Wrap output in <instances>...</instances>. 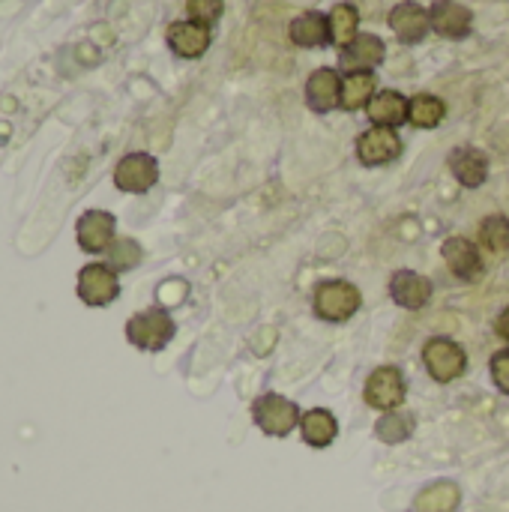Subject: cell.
Returning <instances> with one entry per match:
<instances>
[{
	"instance_id": "ba28073f",
	"label": "cell",
	"mask_w": 509,
	"mask_h": 512,
	"mask_svg": "<svg viewBox=\"0 0 509 512\" xmlns=\"http://www.w3.org/2000/svg\"><path fill=\"white\" fill-rule=\"evenodd\" d=\"M117 219L108 210H87L78 216L75 222V240L78 249L87 255H102L111 249V243L117 240Z\"/></svg>"
},
{
	"instance_id": "7402d4cb",
	"label": "cell",
	"mask_w": 509,
	"mask_h": 512,
	"mask_svg": "<svg viewBox=\"0 0 509 512\" xmlns=\"http://www.w3.org/2000/svg\"><path fill=\"white\" fill-rule=\"evenodd\" d=\"M327 24H330V42L339 45V51L360 36V12L351 3H336L327 15Z\"/></svg>"
},
{
	"instance_id": "4fadbf2b",
	"label": "cell",
	"mask_w": 509,
	"mask_h": 512,
	"mask_svg": "<svg viewBox=\"0 0 509 512\" xmlns=\"http://www.w3.org/2000/svg\"><path fill=\"white\" fill-rule=\"evenodd\" d=\"M390 297H393L396 306L411 309V312H420V309H426L432 303V282L423 273L399 270L390 279Z\"/></svg>"
},
{
	"instance_id": "e0dca14e",
	"label": "cell",
	"mask_w": 509,
	"mask_h": 512,
	"mask_svg": "<svg viewBox=\"0 0 509 512\" xmlns=\"http://www.w3.org/2000/svg\"><path fill=\"white\" fill-rule=\"evenodd\" d=\"M447 165L465 189H480L489 180V156L477 147H456Z\"/></svg>"
},
{
	"instance_id": "603a6c76",
	"label": "cell",
	"mask_w": 509,
	"mask_h": 512,
	"mask_svg": "<svg viewBox=\"0 0 509 512\" xmlns=\"http://www.w3.org/2000/svg\"><path fill=\"white\" fill-rule=\"evenodd\" d=\"M459 504H462V492L450 480H438L417 495V512H456Z\"/></svg>"
},
{
	"instance_id": "f546056e",
	"label": "cell",
	"mask_w": 509,
	"mask_h": 512,
	"mask_svg": "<svg viewBox=\"0 0 509 512\" xmlns=\"http://www.w3.org/2000/svg\"><path fill=\"white\" fill-rule=\"evenodd\" d=\"M495 333H498L504 342H509V309H504V312L498 315V321H495Z\"/></svg>"
},
{
	"instance_id": "ffe728a7",
	"label": "cell",
	"mask_w": 509,
	"mask_h": 512,
	"mask_svg": "<svg viewBox=\"0 0 509 512\" xmlns=\"http://www.w3.org/2000/svg\"><path fill=\"white\" fill-rule=\"evenodd\" d=\"M288 33H291V42L300 45V48H324V45H330V24H327V15H321V12L297 15L291 21Z\"/></svg>"
},
{
	"instance_id": "277c9868",
	"label": "cell",
	"mask_w": 509,
	"mask_h": 512,
	"mask_svg": "<svg viewBox=\"0 0 509 512\" xmlns=\"http://www.w3.org/2000/svg\"><path fill=\"white\" fill-rule=\"evenodd\" d=\"M75 294H78V300L84 306L102 309V306H111L120 297V279L105 261H93V264H84L78 270Z\"/></svg>"
},
{
	"instance_id": "3957f363",
	"label": "cell",
	"mask_w": 509,
	"mask_h": 512,
	"mask_svg": "<svg viewBox=\"0 0 509 512\" xmlns=\"http://www.w3.org/2000/svg\"><path fill=\"white\" fill-rule=\"evenodd\" d=\"M300 417V408L279 393H264L252 402V420L270 438H288L294 429H300Z\"/></svg>"
},
{
	"instance_id": "83f0119b",
	"label": "cell",
	"mask_w": 509,
	"mask_h": 512,
	"mask_svg": "<svg viewBox=\"0 0 509 512\" xmlns=\"http://www.w3.org/2000/svg\"><path fill=\"white\" fill-rule=\"evenodd\" d=\"M186 12L198 24H216L225 12V0H186Z\"/></svg>"
},
{
	"instance_id": "d4e9b609",
	"label": "cell",
	"mask_w": 509,
	"mask_h": 512,
	"mask_svg": "<svg viewBox=\"0 0 509 512\" xmlns=\"http://www.w3.org/2000/svg\"><path fill=\"white\" fill-rule=\"evenodd\" d=\"M141 258H144V252H141L138 240H132V237H117V240L111 243V249L105 252V264H108L114 273L135 270V267L141 264Z\"/></svg>"
},
{
	"instance_id": "5b68a950",
	"label": "cell",
	"mask_w": 509,
	"mask_h": 512,
	"mask_svg": "<svg viewBox=\"0 0 509 512\" xmlns=\"http://www.w3.org/2000/svg\"><path fill=\"white\" fill-rule=\"evenodd\" d=\"M423 363H426V372H429V378L435 384H453L456 378L465 375L468 354H465V348L459 342L444 339V336H435L423 348Z\"/></svg>"
},
{
	"instance_id": "7c38bea8",
	"label": "cell",
	"mask_w": 509,
	"mask_h": 512,
	"mask_svg": "<svg viewBox=\"0 0 509 512\" xmlns=\"http://www.w3.org/2000/svg\"><path fill=\"white\" fill-rule=\"evenodd\" d=\"M390 27H393V33L399 36V42L417 45V42H423V39L429 36V30H432V15H429L426 6H420V3H414V0H405V3H399V6H393V12H390Z\"/></svg>"
},
{
	"instance_id": "9c48e42d",
	"label": "cell",
	"mask_w": 509,
	"mask_h": 512,
	"mask_svg": "<svg viewBox=\"0 0 509 512\" xmlns=\"http://www.w3.org/2000/svg\"><path fill=\"white\" fill-rule=\"evenodd\" d=\"M399 153H402V138L390 126H372L357 138V159L369 168L387 165L399 159Z\"/></svg>"
},
{
	"instance_id": "8fae6325",
	"label": "cell",
	"mask_w": 509,
	"mask_h": 512,
	"mask_svg": "<svg viewBox=\"0 0 509 512\" xmlns=\"http://www.w3.org/2000/svg\"><path fill=\"white\" fill-rule=\"evenodd\" d=\"M387 57V48L381 42V36L375 33H360L351 45H345L339 51V72H372L375 66H381Z\"/></svg>"
},
{
	"instance_id": "7a4b0ae2",
	"label": "cell",
	"mask_w": 509,
	"mask_h": 512,
	"mask_svg": "<svg viewBox=\"0 0 509 512\" xmlns=\"http://www.w3.org/2000/svg\"><path fill=\"white\" fill-rule=\"evenodd\" d=\"M360 288L354 282H345V279H330V282H321L315 288V297H312V309L321 321H330V324H342V321H351L357 312H360Z\"/></svg>"
},
{
	"instance_id": "52a82bcc",
	"label": "cell",
	"mask_w": 509,
	"mask_h": 512,
	"mask_svg": "<svg viewBox=\"0 0 509 512\" xmlns=\"http://www.w3.org/2000/svg\"><path fill=\"white\" fill-rule=\"evenodd\" d=\"M159 183V162L150 153H126L114 168V186L126 195H144Z\"/></svg>"
},
{
	"instance_id": "cb8c5ba5",
	"label": "cell",
	"mask_w": 509,
	"mask_h": 512,
	"mask_svg": "<svg viewBox=\"0 0 509 512\" xmlns=\"http://www.w3.org/2000/svg\"><path fill=\"white\" fill-rule=\"evenodd\" d=\"M444 117H447L444 99H438L432 93H420V96L411 99V108H408V123L411 126H417V129H435Z\"/></svg>"
},
{
	"instance_id": "f1b7e54d",
	"label": "cell",
	"mask_w": 509,
	"mask_h": 512,
	"mask_svg": "<svg viewBox=\"0 0 509 512\" xmlns=\"http://www.w3.org/2000/svg\"><path fill=\"white\" fill-rule=\"evenodd\" d=\"M492 381H495V387H498L501 393H507L509 396V348L498 351V354L492 357Z\"/></svg>"
},
{
	"instance_id": "d6986e66",
	"label": "cell",
	"mask_w": 509,
	"mask_h": 512,
	"mask_svg": "<svg viewBox=\"0 0 509 512\" xmlns=\"http://www.w3.org/2000/svg\"><path fill=\"white\" fill-rule=\"evenodd\" d=\"M300 438L315 450H327L339 438V420L327 408H312L300 417Z\"/></svg>"
},
{
	"instance_id": "ac0fdd59",
	"label": "cell",
	"mask_w": 509,
	"mask_h": 512,
	"mask_svg": "<svg viewBox=\"0 0 509 512\" xmlns=\"http://www.w3.org/2000/svg\"><path fill=\"white\" fill-rule=\"evenodd\" d=\"M408 108H411V99H405L399 90H378L372 96V102L366 105V114L372 120V126H402L408 123Z\"/></svg>"
},
{
	"instance_id": "4316f807",
	"label": "cell",
	"mask_w": 509,
	"mask_h": 512,
	"mask_svg": "<svg viewBox=\"0 0 509 512\" xmlns=\"http://www.w3.org/2000/svg\"><path fill=\"white\" fill-rule=\"evenodd\" d=\"M480 243L489 249V252H509V219L495 213L489 219L480 222Z\"/></svg>"
},
{
	"instance_id": "5bb4252c",
	"label": "cell",
	"mask_w": 509,
	"mask_h": 512,
	"mask_svg": "<svg viewBox=\"0 0 509 512\" xmlns=\"http://www.w3.org/2000/svg\"><path fill=\"white\" fill-rule=\"evenodd\" d=\"M210 27L207 24H198V21H192V18H186V21H174L171 27H168V48L177 54V57H183V60H195V57H201L207 48H210Z\"/></svg>"
},
{
	"instance_id": "484cf974",
	"label": "cell",
	"mask_w": 509,
	"mask_h": 512,
	"mask_svg": "<svg viewBox=\"0 0 509 512\" xmlns=\"http://www.w3.org/2000/svg\"><path fill=\"white\" fill-rule=\"evenodd\" d=\"M375 435L384 444H402L414 435V417L402 414V411H387L378 423H375Z\"/></svg>"
},
{
	"instance_id": "30bf717a",
	"label": "cell",
	"mask_w": 509,
	"mask_h": 512,
	"mask_svg": "<svg viewBox=\"0 0 509 512\" xmlns=\"http://www.w3.org/2000/svg\"><path fill=\"white\" fill-rule=\"evenodd\" d=\"M441 258L450 273L462 282H477L483 276V255L480 246L468 237H447L441 246Z\"/></svg>"
},
{
	"instance_id": "8992f818",
	"label": "cell",
	"mask_w": 509,
	"mask_h": 512,
	"mask_svg": "<svg viewBox=\"0 0 509 512\" xmlns=\"http://www.w3.org/2000/svg\"><path fill=\"white\" fill-rule=\"evenodd\" d=\"M363 399L369 408L387 414V411H399L408 399V381L402 375V369L396 366H381L369 375L366 381V390H363Z\"/></svg>"
},
{
	"instance_id": "2e32d148",
	"label": "cell",
	"mask_w": 509,
	"mask_h": 512,
	"mask_svg": "<svg viewBox=\"0 0 509 512\" xmlns=\"http://www.w3.org/2000/svg\"><path fill=\"white\" fill-rule=\"evenodd\" d=\"M429 15H432V30L447 39H465L474 27V12L459 0H435Z\"/></svg>"
},
{
	"instance_id": "9a60e30c",
	"label": "cell",
	"mask_w": 509,
	"mask_h": 512,
	"mask_svg": "<svg viewBox=\"0 0 509 512\" xmlns=\"http://www.w3.org/2000/svg\"><path fill=\"white\" fill-rule=\"evenodd\" d=\"M339 96H342V75L333 66H321L309 75L306 81V102L312 111L327 114L333 108H339Z\"/></svg>"
},
{
	"instance_id": "44dd1931",
	"label": "cell",
	"mask_w": 509,
	"mask_h": 512,
	"mask_svg": "<svg viewBox=\"0 0 509 512\" xmlns=\"http://www.w3.org/2000/svg\"><path fill=\"white\" fill-rule=\"evenodd\" d=\"M375 72H348L342 75V96H339V108L345 111H357L363 105L372 102V96L378 93L375 90Z\"/></svg>"
},
{
	"instance_id": "6da1fadb",
	"label": "cell",
	"mask_w": 509,
	"mask_h": 512,
	"mask_svg": "<svg viewBox=\"0 0 509 512\" xmlns=\"http://www.w3.org/2000/svg\"><path fill=\"white\" fill-rule=\"evenodd\" d=\"M177 333L174 318L165 309H144L126 321V342L138 351H165Z\"/></svg>"
}]
</instances>
